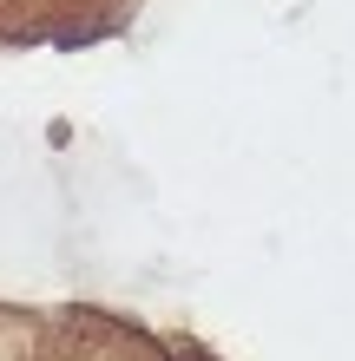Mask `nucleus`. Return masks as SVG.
Wrapping results in <instances>:
<instances>
[]
</instances>
